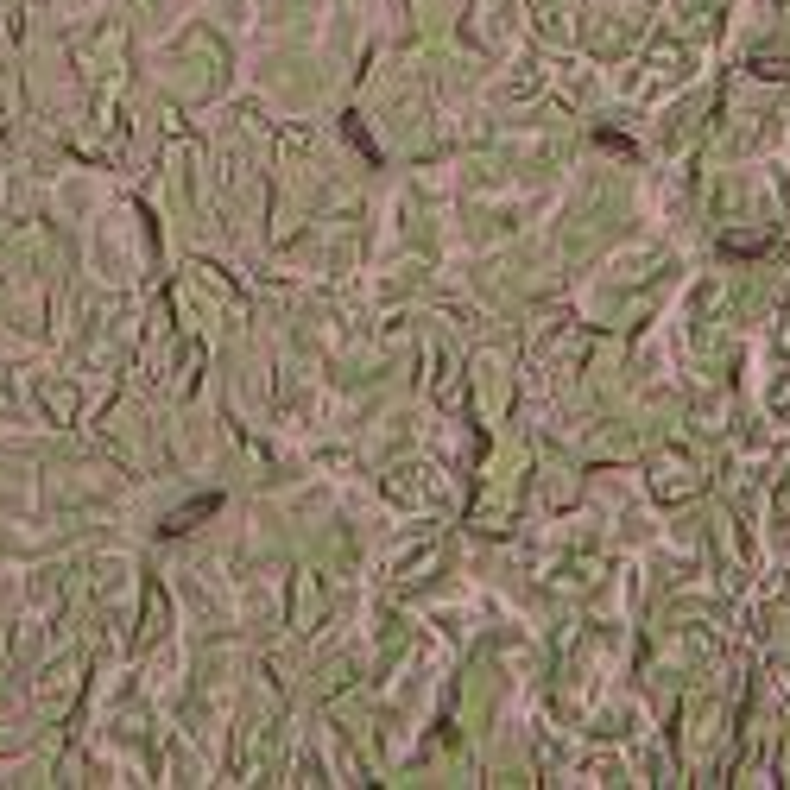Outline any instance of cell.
Masks as SVG:
<instances>
[{
    "instance_id": "6da1fadb",
    "label": "cell",
    "mask_w": 790,
    "mask_h": 790,
    "mask_svg": "<svg viewBox=\"0 0 790 790\" xmlns=\"http://www.w3.org/2000/svg\"><path fill=\"white\" fill-rule=\"evenodd\" d=\"M215 506H222V500H215V493H203V500H190L184 512H171V519L165 525H158V531H165V538H177V531H190L196 519H203V512H215Z\"/></svg>"
}]
</instances>
